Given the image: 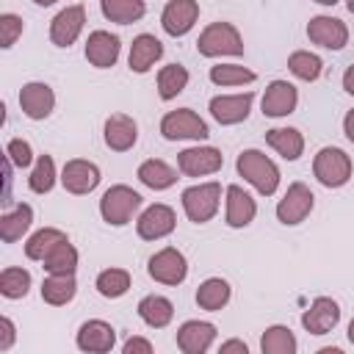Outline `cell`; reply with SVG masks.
Listing matches in <instances>:
<instances>
[{"mask_svg":"<svg viewBox=\"0 0 354 354\" xmlns=\"http://www.w3.org/2000/svg\"><path fill=\"white\" fill-rule=\"evenodd\" d=\"M235 169L263 196H271L277 191V185H279V169H277V163L268 155H263L260 149H243L238 155V160H235Z\"/></svg>","mask_w":354,"mask_h":354,"instance_id":"cell-1","label":"cell"},{"mask_svg":"<svg viewBox=\"0 0 354 354\" xmlns=\"http://www.w3.org/2000/svg\"><path fill=\"white\" fill-rule=\"evenodd\" d=\"M196 50L205 58H216V55H243V39L238 33L235 25L230 22H210L199 39H196Z\"/></svg>","mask_w":354,"mask_h":354,"instance_id":"cell-2","label":"cell"},{"mask_svg":"<svg viewBox=\"0 0 354 354\" xmlns=\"http://www.w3.org/2000/svg\"><path fill=\"white\" fill-rule=\"evenodd\" d=\"M351 158L340 149V147H324L318 149L315 160H313V174L318 177L321 185L326 188H340L348 183L351 177Z\"/></svg>","mask_w":354,"mask_h":354,"instance_id":"cell-3","label":"cell"},{"mask_svg":"<svg viewBox=\"0 0 354 354\" xmlns=\"http://www.w3.org/2000/svg\"><path fill=\"white\" fill-rule=\"evenodd\" d=\"M138 207H141V194L133 191L130 185H111L100 199V213L113 227L127 224Z\"/></svg>","mask_w":354,"mask_h":354,"instance_id":"cell-4","label":"cell"},{"mask_svg":"<svg viewBox=\"0 0 354 354\" xmlns=\"http://www.w3.org/2000/svg\"><path fill=\"white\" fill-rule=\"evenodd\" d=\"M221 199V185L218 183H199L183 191V210L194 224H205L216 216Z\"/></svg>","mask_w":354,"mask_h":354,"instance_id":"cell-5","label":"cell"},{"mask_svg":"<svg viewBox=\"0 0 354 354\" xmlns=\"http://www.w3.org/2000/svg\"><path fill=\"white\" fill-rule=\"evenodd\" d=\"M160 133L163 138L169 141H180V138H194V141H202L210 136L205 119H199L191 108H177V111H169L163 119H160Z\"/></svg>","mask_w":354,"mask_h":354,"instance_id":"cell-6","label":"cell"},{"mask_svg":"<svg viewBox=\"0 0 354 354\" xmlns=\"http://www.w3.org/2000/svg\"><path fill=\"white\" fill-rule=\"evenodd\" d=\"M147 271L155 282H163V285H180L185 277H188V263H185V254L174 246H166L160 252H155L147 263Z\"/></svg>","mask_w":354,"mask_h":354,"instance_id":"cell-7","label":"cell"},{"mask_svg":"<svg viewBox=\"0 0 354 354\" xmlns=\"http://www.w3.org/2000/svg\"><path fill=\"white\" fill-rule=\"evenodd\" d=\"M313 205H315L313 191L304 183H290L288 191H285V196L277 202V218L282 224L293 227V224H299V221H304L310 216Z\"/></svg>","mask_w":354,"mask_h":354,"instance_id":"cell-8","label":"cell"},{"mask_svg":"<svg viewBox=\"0 0 354 354\" xmlns=\"http://www.w3.org/2000/svg\"><path fill=\"white\" fill-rule=\"evenodd\" d=\"M224 163V155L216 149V147H191V149H183L177 155V169L185 174V177H205V174H213L218 171Z\"/></svg>","mask_w":354,"mask_h":354,"instance_id":"cell-9","label":"cell"},{"mask_svg":"<svg viewBox=\"0 0 354 354\" xmlns=\"http://www.w3.org/2000/svg\"><path fill=\"white\" fill-rule=\"evenodd\" d=\"M307 36H310V41L318 44V47H326V50H343L346 41H348V28H346L343 19L321 14V17H313V19H310V25H307Z\"/></svg>","mask_w":354,"mask_h":354,"instance_id":"cell-10","label":"cell"},{"mask_svg":"<svg viewBox=\"0 0 354 354\" xmlns=\"http://www.w3.org/2000/svg\"><path fill=\"white\" fill-rule=\"evenodd\" d=\"M61 183L69 194L75 196H83V194H91L97 185H100V169L91 163V160H83V158H72L64 163V171H61Z\"/></svg>","mask_w":354,"mask_h":354,"instance_id":"cell-11","label":"cell"},{"mask_svg":"<svg viewBox=\"0 0 354 354\" xmlns=\"http://www.w3.org/2000/svg\"><path fill=\"white\" fill-rule=\"evenodd\" d=\"M174 224H177V216H174V210L169 207V205H149L141 216H138V221H136V230H138V238H144V241H160V238H166L169 232H174Z\"/></svg>","mask_w":354,"mask_h":354,"instance_id":"cell-12","label":"cell"},{"mask_svg":"<svg viewBox=\"0 0 354 354\" xmlns=\"http://www.w3.org/2000/svg\"><path fill=\"white\" fill-rule=\"evenodd\" d=\"M199 19V3L196 0H169L163 14H160V25L169 36H185Z\"/></svg>","mask_w":354,"mask_h":354,"instance_id":"cell-13","label":"cell"},{"mask_svg":"<svg viewBox=\"0 0 354 354\" xmlns=\"http://www.w3.org/2000/svg\"><path fill=\"white\" fill-rule=\"evenodd\" d=\"M83 25H86V8L83 6H66L50 22V39H53V44L55 47L75 44V39L80 36Z\"/></svg>","mask_w":354,"mask_h":354,"instance_id":"cell-14","label":"cell"},{"mask_svg":"<svg viewBox=\"0 0 354 354\" xmlns=\"http://www.w3.org/2000/svg\"><path fill=\"white\" fill-rule=\"evenodd\" d=\"M340 321V307L335 299L329 296H318L304 313H301V326L310 332V335H326L337 326Z\"/></svg>","mask_w":354,"mask_h":354,"instance_id":"cell-15","label":"cell"},{"mask_svg":"<svg viewBox=\"0 0 354 354\" xmlns=\"http://www.w3.org/2000/svg\"><path fill=\"white\" fill-rule=\"evenodd\" d=\"M252 100H254L252 91L213 97V100H210V116H213L218 124H238V122H243V119L249 116Z\"/></svg>","mask_w":354,"mask_h":354,"instance_id":"cell-16","label":"cell"},{"mask_svg":"<svg viewBox=\"0 0 354 354\" xmlns=\"http://www.w3.org/2000/svg\"><path fill=\"white\" fill-rule=\"evenodd\" d=\"M296 102H299V91L293 83L288 80H271L266 86V94H263V113L271 116V119H279V116H288L296 111Z\"/></svg>","mask_w":354,"mask_h":354,"instance_id":"cell-17","label":"cell"},{"mask_svg":"<svg viewBox=\"0 0 354 354\" xmlns=\"http://www.w3.org/2000/svg\"><path fill=\"white\" fill-rule=\"evenodd\" d=\"M55 105V94L47 83H25L19 91V108L28 119H47L53 113Z\"/></svg>","mask_w":354,"mask_h":354,"instance_id":"cell-18","label":"cell"},{"mask_svg":"<svg viewBox=\"0 0 354 354\" xmlns=\"http://www.w3.org/2000/svg\"><path fill=\"white\" fill-rule=\"evenodd\" d=\"M116 343V329L108 321L91 318L77 329V348L80 351H94V354H105L111 351Z\"/></svg>","mask_w":354,"mask_h":354,"instance_id":"cell-19","label":"cell"},{"mask_svg":"<svg viewBox=\"0 0 354 354\" xmlns=\"http://www.w3.org/2000/svg\"><path fill=\"white\" fill-rule=\"evenodd\" d=\"M86 58L97 69H108L119 61V36L108 30H94L86 39Z\"/></svg>","mask_w":354,"mask_h":354,"instance_id":"cell-20","label":"cell"},{"mask_svg":"<svg viewBox=\"0 0 354 354\" xmlns=\"http://www.w3.org/2000/svg\"><path fill=\"white\" fill-rule=\"evenodd\" d=\"M216 340V326L207 321H185L177 329V346L185 354H205Z\"/></svg>","mask_w":354,"mask_h":354,"instance_id":"cell-21","label":"cell"},{"mask_svg":"<svg viewBox=\"0 0 354 354\" xmlns=\"http://www.w3.org/2000/svg\"><path fill=\"white\" fill-rule=\"evenodd\" d=\"M138 141V124L127 113H113L105 119V144L113 152H127Z\"/></svg>","mask_w":354,"mask_h":354,"instance_id":"cell-22","label":"cell"},{"mask_svg":"<svg viewBox=\"0 0 354 354\" xmlns=\"http://www.w3.org/2000/svg\"><path fill=\"white\" fill-rule=\"evenodd\" d=\"M160 55H163L160 39H155L152 33H141V36H136L133 44H130V58H127V64H130L133 72L144 75V72H149V69L155 66V61H158Z\"/></svg>","mask_w":354,"mask_h":354,"instance_id":"cell-23","label":"cell"},{"mask_svg":"<svg viewBox=\"0 0 354 354\" xmlns=\"http://www.w3.org/2000/svg\"><path fill=\"white\" fill-rule=\"evenodd\" d=\"M254 213H257L254 199L241 185H227V213H224L227 216V224L235 227V230H241V227L252 224Z\"/></svg>","mask_w":354,"mask_h":354,"instance_id":"cell-24","label":"cell"},{"mask_svg":"<svg viewBox=\"0 0 354 354\" xmlns=\"http://www.w3.org/2000/svg\"><path fill=\"white\" fill-rule=\"evenodd\" d=\"M266 141L285 160H296L304 152V136L296 127H271V130H266Z\"/></svg>","mask_w":354,"mask_h":354,"instance_id":"cell-25","label":"cell"},{"mask_svg":"<svg viewBox=\"0 0 354 354\" xmlns=\"http://www.w3.org/2000/svg\"><path fill=\"white\" fill-rule=\"evenodd\" d=\"M138 180L152 188V191H166L177 183V171L166 163V160H158V158H149L138 166Z\"/></svg>","mask_w":354,"mask_h":354,"instance_id":"cell-26","label":"cell"},{"mask_svg":"<svg viewBox=\"0 0 354 354\" xmlns=\"http://www.w3.org/2000/svg\"><path fill=\"white\" fill-rule=\"evenodd\" d=\"M138 315H141V321L147 324V326H152V329H163L171 318H174V304L166 299V296H144L141 301H138Z\"/></svg>","mask_w":354,"mask_h":354,"instance_id":"cell-27","label":"cell"},{"mask_svg":"<svg viewBox=\"0 0 354 354\" xmlns=\"http://www.w3.org/2000/svg\"><path fill=\"white\" fill-rule=\"evenodd\" d=\"M30 221H33V210H30V205H17L14 210H8V213H3L0 216V238L6 241V243H14V241H19L28 230H30Z\"/></svg>","mask_w":354,"mask_h":354,"instance_id":"cell-28","label":"cell"},{"mask_svg":"<svg viewBox=\"0 0 354 354\" xmlns=\"http://www.w3.org/2000/svg\"><path fill=\"white\" fill-rule=\"evenodd\" d=\"M77 293V285H75V274H50L44 282H41V299L53 307H61L66 301H72Z\"/></svg>","mask_w":354,"mask_h":354,"instance_id":"cell-29","label":"cell"},{"mask_svg":"<svg viewBox=\"0 0 354 354\" xmlns=\"http://www.w3.org/2000/svg\"><path fill=\"white\" fill-rule=\"evenodd\" d=\"M64 241H69L66 238V232H61V230H55V227H44V230H39V232H33L30 238H28V243H25V257L28 260H44L58 243H64Z\"/></svg>","mask_w":354,"mask_h":354,"instance_id":"cell-30","label":"cell"},{"mask_svg":"<svg viewBox=\"0 0 354 354\" xmlns=\"http://www.w3.org/2000/svg\"><path fill=\"white\" fill-rule=\"evenodd\" d=\"M227 301H230V285L221 277H210L196 288V304L207 313L221 310Z\"/></svg>","mask_w":354,"mask_h":354,"instance_id":"cell-31","label":"cell"},{"mask_svg":"<svg viewBox=\"0 0 354 354\" xmlns=\"http://www.w3.org/2000/svg\"><path fill=\"white\" fill-rule=\"evenodd\" d=\"M100 8L105 14V19L119 22V25H130V22L141 19L147 11L144 0H100Z\"/></svg>","mask_w":354,"mask_h":354,"instance_id":"cell-32","label":"cell"},{"mask_svg":"<svg viewBox=\"0 0 354 354\" xmlns=\"http://www.w3.org/2000/svg\"><path fill=\"white\" fill-rule=\"evenodd\" d=\"M188 86V69L183 64H169L158 72V94L160 100H174Z\"/></svg>","mask_w":354,"mask_h":354,"instance_id":"cell-33","label":"cell"},{"mask_svg":"<svg viewBox=\"0 0 354 354\" xmlns=\"http://www.w3.org/2000/svg\"><path fill=\"white\" fill-rule=\"evenodd\" d=\"M260 348H263V354H293L296 351V337H293V332L288 326L274 324V326H268L263 332Z\"/></svg>","mask_w":354,"mask_h":354,"instance_id":"cell-34","label":"cell"},{"mask_svg":"<svg viewBox=\"0 0 354 354\" xmlns=\"http://www.w3.org/2000/svg\"><path fill=\"white\" fill-rule=\"evenodd\" d=\"M41 263H44L47 274H75V268H77V249L69 241H64Z\"/></svg>","mask_w":354,"mask_h":354,"instance_id":"cell-35","label":"cell"},{"mask_svg":"<svg viewBox=\"0 0 354 354\" xmlns=\"http://www.w3.org/2000/svg\"><path fill=\"white\" fill-rule=\"evenodd\" d=\"M97 290L105 299H119L130 290V274L124 268H105L97 274Z\"/></svg>","mask_w":354,"mask_h":354,"instance_id":"cell-36","label":"cell"},{"mask_svg":"<svg viewBox=\"0 0 354 354\" xmlns=\"http://www.w3.org/2000/svg\"><path fill=\"white\" fill-rule=\"evenodd\" d=\"M321 66H324L321 58H318L315 53H307V50H296V53H290V58H288V69H290L299 80H307V83L318 80Z\"/></svg>","mask_w":354,"mask_h":354,"instance_id":"cell-37","label":"cell"},{"mask_svg":"<svg viewBox=\"0 0 354 354\" xmlns=\"http://www.w3.org/2000/svg\"><path fill=\"white\" fill-rule=\"evenodd\" d=\"M30 290V274L25 268H3L0 271V293L6 299H22Z\"/></svg>","mask_w":354,"mask_h":354,"instance_id":"cell-38","label":"cell"},{"mask_svg":"<svg viewBox=\"0 0 354 354\" xmlns=\"http://www.w3.org/2000/svg\"><path fill=\"white\" fill-rule=\"evenodd\" d=\"M257 75L241 64H218V66H210V80L216 86H243V83H252Z\"/></svg>","mask_w":354,"mask_h":354,"instance_id":"cell-39","label":"cell"},{"mask_svg":"<svg viewBox=\"0 0 354 354\" xmlns=\"http://www.w3.org/2000/svg\"><path fill=\"white\" fill-rule=\"evenodd\" d=\"M28 185L33 194H47L53 185H55V163L50 155H39L30 177H28Z\"/></svg>","mask_w":354,"mask_h":354,"instance_id":"cell-40","label":"cell"},{"mask_svg":"<svg viewBox=\"0 0 354 354\" xmlns=\"http://www.w3.org/2000/svg\"><path fill=\"white\" fill-rule=\"evenodd\" d=\"M22 36V17L17 14H0V47H11Z\"/></svg>","mask_w":354,"mask_h":354,"instance_id":"cell-41","label":"cell"},{"mask_svg":"<svg viewBox=\"0 0 354 354\" xmlns=\"http://www.w3.org/2000/svg\"><path fill=\"white\" fill-rule=\"evenodd\" d=\"M6 155H8V160H11L17 169L30 166V160H33L30 144H28L25 138H11V141H8V147H6Z\"/></svg>","mask_w":354,"mask_h":354,"instance_id":"cell-42","label":"cell"},{"mask_svg":"<svg viewBox=\"0 0 354 354\" xmlns=\"http://www.w3.org/2000/svg\"><path fill=\"white\" fill-rule=\"evenodd\" d=\"M11 343H14V324H11V318H0V351H8L11 348Z\"/></svg>","mask_w":354,"mask_h":354,"instance_id":"cell-43","label":"cell"},{"mask_svg":"<svg viewBox=\"0 0 354 354\" xmlns=\"http://www.w3.org/2000/svg\"><path fill=\"white\" fill-rule=\"evenodd\" d=\"M122 351H124V354H152V343L144 340V337H130Z\"/></svg>","mask_w":354,"mask_h":354,"instance_id":"cell-44","label":"cell"},{"mask_svg":"<svg viewBox=\"0 0 354 354\" xmlns=\"http://www.w3.org/2000/svg\"><path fill=\"white\" fill-rule=\"evenodd\" d=\"M230 351H241V354H246L249 348H246L243 340H227V343H221V354H230Z\"/></svg>","mask_w":354,"mask_h":354,"instance_id":"cell-45","label":"cell"},{"mask_svg":"<svg viewBox=\"0 0 354 354\" xmlns=\"http://www.w3.org/2000/svg\"><path fill=\"white\" fill-rule=\"evenodd\" d=\"M343 133H346V138L354 144V108L346 113V119H343Z\"/></svg>","mask_w":354,"mask_h":354,"instance_id":"cell-46","label":"cell"},{"mask_svg":"<svg viewBox=\"0 0 354 354\" xmlns=\"http://www.w3.org/2000/svg\"><path fill=\"white\" fill-rule=\"evenodd\" d=\"M343 88H346L348 94H354V64L343 72Z\"/></svg>","mask_w":354,"mask_h":354,"instance_id":"cell-47","label":"cell"},{"mask_svg":"<svg viewBox=\"0 0 354 354\" xmlns=\"http://www.w3.org/2000/svg\"><path fill=\"white\" fill-rule=\"evenodd\" d=\"M36 6H53V3H58V0H33Z\"/></svg>","mask_w":354,"mask_h":354,"instance_id":"cell-48","label":"cell"},{"mask_svg":"<svg viewBox=\"0 0 354 354\" xmlns=\"http://www.w3.org/2000/svg\"><path fill=\"white\" fill-rule=\"evenodd\" d=\"M348 340L354 343V318H351V324H348Z\"/></svg>","mask_w":354,"mask_h":354,"instance_id":"cell-49","label":"cell"},{"mask_svg":"<svg viewBox=\"0 0 354 354\" xmlns=\"http://www.w3.org/2000/svg\"><path fill=\"white\" fill-rule=\"evenodd\" d=\"M315 3H321V6H335L337 0H315Z\"/></svg>","mask_w":354,"mask_h":354,"instance_id":"cell-50","label":"cell"},{"mask_svg":"<svg viewBox=\"0 0 354 354\" xmlns=\"http://www.w3.org/2000/svg\"><path fill=\"white\" fill-rule=\"evenodd\" d=\"M346 6H348V11H351V14H354V0H348V3H346Z\"/></svg>","mask_w":354,"mask_h":354,"instance_id":"cell-51","label":"cell"}]
</instances>
